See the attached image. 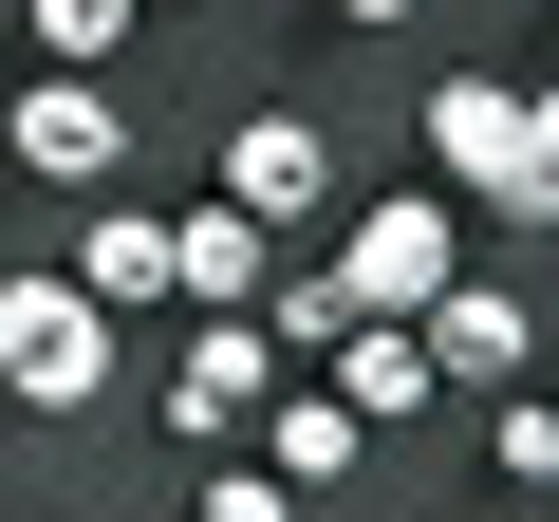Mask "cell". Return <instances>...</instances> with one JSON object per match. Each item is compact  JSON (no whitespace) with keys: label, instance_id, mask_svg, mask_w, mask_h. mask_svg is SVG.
Returning a JSON list of instances; mask_svg holds the SVG:
<instances>
[{"label":"cell","instance_id":"obj_12","mask_svg":"<svg viewBox=\"0 0 559 522\" xmlns=\"http://www.w3.org/2000/svg\"><path fill=\"white\" fill-rule=\"evenodd\" d=\"M466 429H485L503 522H540V503H559V392H540V373H522V392H466Z\"/></svg>","mask_w":559,"mask_h":522},{"label":"cell","instance_id":"obj_4","mask_svg":"<svg viewBox=\"0 0 559 522\" xmlns=\"http://www.w3.org/2000/svg\"><path fill=\"white\" fill-rule=\"evenodd\" d=\"M205 187H224L242 224H280V242H318V224H336V187H355V150H336V112H318V94H224Z\"/></svg>","mask_w":559,"mask_h":522},{"label":"cell","instance_id":"obj_10","mask_svg":"<svg viewBox=\"0 0 559 522\" xmlns=\"http://www.w3.org/2000/svg\"><path fill=\"white\" fill-rule=\"evenodd\" d=\"M280 281V224H242L224 187H187L168 205V318H224V299H261Z\"/></svg>","mask_w":559,"mask_h":522},{"label":"cell","instance_id":"obj_6","mask_svg":"<svg viewBox=\"0 0 559 522\" xmlns=\"http://www.w3.org/2000/svg\"><path fill=\"white\" fill-rule=\"evenodd\" d=\"M411 355H429V392H448V411H466V392H522V373H540V299H522L503 261L466 242L448 281L411 299Z\"/></svg>","mask_w":559,"mask_h":522},{"label":"cell","instance_id":"obj_5","mask_svg":"<svg viewBox=\"0 0 559 522\" xmlns=\"http://www.w3.org/2000/svg\"><path fill=\"white\" fill-rule=\"evenodd\" d=\"M466 242H485V224H466V205H448V187L411 168V187H336V224H318L299 261H318V281H336L355 318H411V299L448 281V261H466Z\"/></svg>","mask_w":559,"mask_h":522},{"label":"cell","instance_id":"obj_16","mask_svg":"<svg viewBox=\"0 0 559 522\" xmlns=\"http://www.w3.org/2000/svg\"><path fill=\"white\" fill-rule=\"evenodd\" d=\"M187 20H224V0H187Z\"/></svg>","mask_w":559,"mask_h":522},{"label":"cell","instance_id":"obj_15","mask_svg":"<svg viewBox=\"0 0 559 522\" xmlns=\"http://www.w3.org/2000/svg\"><path fill=\"white\" fill-rule=\"evenodd\" d=\"M429 0H318V38H411Z\"/></svg>","mask_w":559,"mask_h":522},{"label":"cell","instance_id":"obj_14","mask_svg":"<svg viewBox=\"0 0 559 522\" xmlns=\"http://www.w3.org/2000/svg\"><path fill=\"white\" fill-rule=\"evenodd\" d=\"M187 522H318V503L280 485L261 448H187Z\"/></svg>","mask_w":559,"mask_h":522},{"label":"cell","instance_id":"obj_3","mask_svg":"<svg viewBox=\"0 0 559 522\" xmlns=\"http://www.w3.org/2000/svg\"><path fill=\"white\" fill-rule=\"evenodd\" d=\"M0 168H20L38 205L131 187V168H150V94H131V75H57V57H20V94H0Z\"/></svg>","mask_w":559,"mask_h":522},{"label":"cell","instance_id":"obj_8","mask_svg":"<svg viewBox=\"0 0 559 522\" xmlns=\"http://www.w3.org/2000/svg\"><path fill=\"white\" fill-rule=\"evenodd\" d=\"M57 281L112 299V318H168V205L150 187H75L57 205Z\"/></svg>","mask_w":559,"mask_h":522},{"label":"cell","instance_id":"obj_2","mask_svg":"<svg viewBox=\"0 0 559 522\" xmlns=\"http://www.w3.org/2000/svg\"><path fill=\"white\" fill-rule=\"evenodd\" d=\"M112 392H131V318L75 299L57 261H0V411L20 429H94Z\"/></svg>","mask_w":559,"mask_h":522},{"label":"cell","instance_id":"obj_11","mask_svg":"<svg viewBox=\"0 0 559 522\" xmlns=\"http://www.w3.org/2000/svg\"><path fill=\"white\" fill-rule=\"evenodd\" d=\"M299 373H336V411H355L373 448L448 411V392H429V355H411V318H355V336H336V355H299Z\"/></svg>","mask_w":559,"mask_h":522},{"label":"cell","instance_id":"obj_17","mask_svg":"<svg viewBox=\"0 0 559 522\" xmlns=\"http://www.w3.org/2000/svg\"><path fill=\"white\" fill-rule=\"evenodd\" d=\"M0 522H20V503H0Z\"/></svg>","mask_w":559,"mask_h":522},{"label":"cell","instance_id":"obj_13","mask_svg":"<svg viewBox=\"0 0 559 522\" xmlns=\"http://www.w3.org/2000/svg\"><path fill=\"white\" fill-rule=\"evenodd\" d=\"M168 20V0H0V38L57 57V75H131V38Z\"/></svg>","mask_w":559,"mask_h":522},{"label":"cell","instance_id":"obj_9","mask_svg":"<svg viewBox=\"0 0 559 522\" xmlns=\"http://www.w3.org/2000/svg\"><path fill=\"white\" fill-rule=\"evenodd\" d=\"M242 448H261V466H280V485H299V503H318V522H355V485H373V429H355V411H336V373H280V392H261V411H242Z\"/></svg>","mask_w":559,"mask_h":522},{"label":"cell","instance_id":"obj_7","mask_svg":"<svg viewBox=\"0 0 559 522\" xmlns=\"http://www.w3.org/2000/svg\"><path fill=\"white\" fill-rule=\"evenodd\" d=\"M280 373H299V355H280V336L224 299V318H187V355L150 373V429H168V448H242V411H261Z\"/></svg>","mask_w":559,"mask_h":522},{"label":"cell","instance_id":"obj_1","mask_svg":"<svg viewBox=\"0 0 559 522\" xmlns=\"http://www.w3.org/2000/svg\"><path fill=\"white\" fill-rule=\"evenodd\" d=\"M411 168L485 224V242H559V94L522 57H448L411 94Z\"/></svg>","mask_w":559,"mask_h":522}]
</instances>
